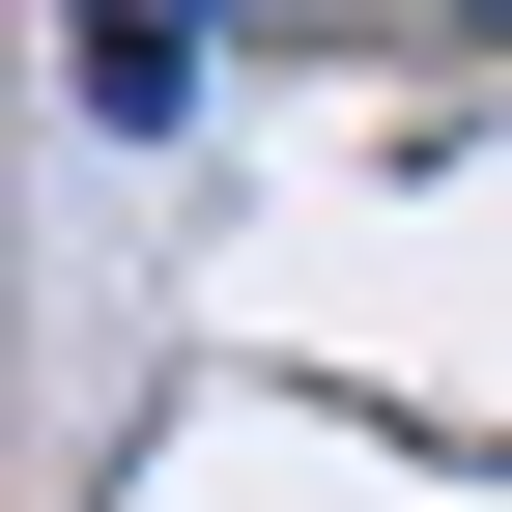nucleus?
<instances>
[{
    "instance_id": "f257e3e1",
    "label": "nucleus",
    "mask_w": 512,
    "mask_h": 512,
    "mask_svg": "<svg viewBox=\"0 0 512 512\" xmlns=\"http://www.w3.org/2000/svg\"><path fill=\"white\" fill-rule=\"evenodd\" d=\"M57 86H86V114H114V143H171V114H200V86H228V57H200V29H57Z\"/></svg>"
}]
</instances>
